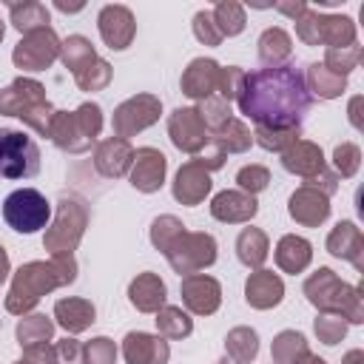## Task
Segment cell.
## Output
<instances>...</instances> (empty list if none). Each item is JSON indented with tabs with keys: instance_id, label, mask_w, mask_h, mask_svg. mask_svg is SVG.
Wrapping results in <instances>:
<instances>
[{
	"instance_id": "1",
	"label": "cell",
	"mask_w": 364,
	"mask_h": 364,
	"mask_svg": "<svg viewBox=\"0 0 364 364\" xmlns=\"http://www.w3.org/2000/svg\"><path fill=\"white\" fill-rule=\"evenodd\" d=\"M239 105H242V114L259 125L293 128L307 117L313 97L301 68L270 65L245 77L239 91Z\"/></svg>"
},
{
	"instance_id": "2",
	"label": "cell",
	"mask_w": 364,
	"mask_h": 364,
	"mask_svg": "<svg viewBox=\"0 0 364 364\" xmlns=\"http://www.w3.org/2000/svg\"><path fill=\"white\" fill-rule=\"evenodd\" d=\"M48 216H51V205L34 188L11 191L3 199V219L17 233H37L40 228L48 225Z\"/></svg>"
},
{
	"instance_id": "3",
	"label": "cell",
	"mask_w": 364,
	"mask_h": 364,
	"mask_svg": "<svg viewBox=\"0 0 364 364\" xmlns=\"http://www.w3.org/2000/svg\"><path fill=\"white\" fill-rule=\"evenodd\" d=\"M40 171V151L31 136L23 131L0 128V176L3 179H23Z\"/></svg>"
},
{
	"instance_id": "4",
	"label": "cell",
	"mask_w": 364,
	"mask_h": 364,
	"mask_svg": "<svg viewBox=\"0 0 364 364\" xmlns=\"http://www.w3.org/2000/svg\"><path fill=\"white\" fill-rule=\"evenodd\" d=\"M11 14H14L17 28H28V26H34V23H48V11H46L43 6H23V9L14 6Z\"/></svg>"
},
{
	"instance_id": "5",
	"label": "cell",
	"mask_w": 364,
	"mask_h": 364,
	"mask_svg": "<svg viewBox=\"0 0 364 364\" xmlns=\"http://www.w3.org/2000/svg\"><path fill=\"white\" fill-rule=\"evenodd\" d=\"M216 20L222 23V31L228 28V34H236V31L242 28V23H245V17H242V9H239L236 3L219 6V9H216Z\"/></svg>"
}]
</instances>
